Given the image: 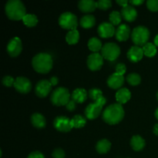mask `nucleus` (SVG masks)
Listing matches in <instances>:
<instances>
[{
    "label": "nucleus",
    "mask_w": 158,
    "mask_h": 158,
    "mask_svg": "<svg viewBox=\"0 0 158 158\" xmlns=\"http://www.w3.org/2000/svg\"><path fill=\"white\" fill-rule=\"evenodd\" d=\"M124 117V110L122 104L113 103L103 110L102 117L106 123L110 125L117 124L123 120Z\"/></svg>",
    "instance_id": "1"
},
{
    "label": "nucleus",
    "mask_w": 158,
    "mask_h": 158,
    "mask_svg": "<svg viewBox=\"0 0 158 158\" xmlns=\"http://www.w3.org/2000/svg\"><path fill=\"white\" fill-rule=\"evenodd\" d=\"M32 67L40 73H47L52 68L53 60L47 52H40L34 56L32 60Z\"/></svg>",
    "instance_id": "2"
},
{
    "label": "nucleus",
    "mask_w": 158,
    "mask_h": 158,
    "mask_svg": "<svg viewBox=\"0 0 158 158\" xmlns=\"http://www.w3.org/2000/svg\"><path fill=\"white\" fill-rule=\"evenodd\" d=\"M5 11L9 19L12 20L23 19L26 15L25 5L20 0H9L5 6Z\"/></svg>",
    "instance_id": "3"
},
{
    "label": "nucleus",
    "mask_w": 158,
    "mask_h": 158,
    "mask_svg": "<svg viewBox=\"0 0 158 158\" xmlns=\"http://www.w3.org/2000/svg\"><path fill=\"white\" fill-rule=\"evenodd\" d=\"M70 94L69 89L60 86L52 91L50 96V100L56 106H66L70 100Z\"/></svg>",
    "instance_id": "4"
},
{
    "label": "nucleus",
    "mask_w": 158,
    "mask_h": 158,
    "mask_svg": "<svg viewBox=\"0 0 158 158\" xmlns=\"http://www.w3.org/2000/svg\"><path fill=\"white\" fill-rule=\"evenodd\" d=\"M150 37V31L146 26H136L131 33V39L136 46H143L146 44Z\"/></svg>",
    "instance_id": "5"
},
{
    "label": "nucleus",
    "mask_w": 158,
    "mask_h": 158,
    "mask_svg": "<svg viewBox=\"0 0 158 158\" xmlns=\"http://www.w3.org/2000/svg\"><path fill=\"white\" fill-rule=\"evenodd\" d=\"M59 24L63 29H69V30L77 29L78 26V19L77 15L71 12H65L60 15Z\"/></svg>",
    "instance_id": "6"
},
{
    "label": "nucleus",
    "mask_w": 158,
    "mask_h": 158,
    "mask_svg": "<svg viewBox=\"0 0 158 158\" xmlns=\"http://www.w3.org/2000/svg\"><path fill=\"white\" fill-rule=\"evenodd\" d=\"M120 54V48L115 43H106L101 49V55L110 61H114Z\"/></svg>",
    "instance_id": "7"
},
{
    "label": "nucleus",
    "mask_w": 158,
    "mask_h": 158,
    "mask_svg": "<svg viewBox=\"0 0 158 158\" xmlns=\"http://www.w3.org/2000/svg\"><path fill=\"white\" fill-rule=\"evenodd\" d=\"M23 49L22 41L18 36H15L9 40L6 47L8 53L12 57H15L20 54Z\"/></svg>",
    "instance_id": "8"
},
{
    "label": "nucleus",
    "mask_w": 158,
    "mask_h": 158,
    "mask_svg": "<svg viewBox=\"0 0 158 158\" xmlns=\"http://www.w3.org/2000/svg\"><path fill=\"white\" fill-rule=\"evenodd\" d=\"M53 126L57 131L61 132H69L72 129L71 121L65 116H59L54 119Z\"/></svg>",
    "instance_id": "9"
},
{
    "label": "nucleus",
    "mask_w": 158,
    "mask_h": 158,
    "mask_svg": "<svg viewBox=\"0 0 158 158\" xmlns=\"http://www.w3.org/2000/svg\"><path fill=\"white\" fill-rule=\"evenodd\" d=\"M103 64V57L99 52H93L87 58V66L91 70H98Z\"/></svg>",
    "instance_id": "10"
},
{
    "label": "nucleus",
    "mask_w": 158,
    "mask_h": 158,
    "mask_svg": "<svg viewBox=\"0 0 158 158\" xmlns=\"http://www.w3.org/2000/svg\"><path fill=\"white\" fill-rule=\"evenodd\" d=\"M13 86L18 92L21 94H27L31 90L32 83L30 80L26 77H19L15 80Z\"/></svg>",
    "instance_id": "11"
},
{
    "label": "nucleus",
    "mask_w": 158,
    "mask_h": 158,
    "mask_svg": "<svg viewBox=\"0 0 158 158\" xmlns=\"http://www.w3.org/2000/svg\"><path fill=\"white\" fill-rule=\"evenodd\" d=\"M52 85L48 80H41L37 83L35 86V94L39 97H46L50 93Z\"/></svg>",
    "instance_id": "12"
},
{
    "label": "nucleus",
    "mask_w": 158,
    "mask_h": 158,
    "mask_svg": "<svg viewBox=\"0 0 158 158\" xmlns=\"http://www.w3.org/2000/svg\"><path fill=\"white\" fill-rule=\"evenodd\" d=\"M102 109H103V105H101L100 103H97V102L91 103L85 109V115H86V118H88L89 120H94L99 117Z\"/></svg>",
    "instance_id": "13"
},
{
    "label": "nucleus",
    "mask_w": 158,
    "mask_h": 158,
    "mask_svg": "<svg viewBox=\"0 0 158 158\" xmlns=\"http://www.w3.org/2000/svg\"><path fill=\"white\" fill-rule=\"evenodd\" d=\"M98 34L102 38H109L115 34L116 29L114 26L110 23L103 22L98 26Z\"/></svg>",
    "instance_id": "14"
},
{
    "label": "nucleus",
    "mask_w": 158,
    "mask_h": 158,
    "mask_svg": "<svg viewBox=\"0 0 158 158\" xmlns=\"http://www.w3.org/2000/svg\"><path fill=\"white\" fill-rule=\"evenodd\" d=\"M127 58L131 60L133 63H137V62L140 61L142 59L143 56V51L140 46H131V49L128 50L127 53Z\"/></svg>",
    "instance_id": "15"
},
{
    "label": "nucleus",
    "mask_w": 158,
    "mask_h": 158,
    "mask_svg": "<svg viewBox=\"0 0 158 158\" xmlns=\"http://www.w3.org/2000/svg\"><path fill=\"white\" fill-rule=\"evenodd\" d=\"M124 83V77L120 74L114 73L111 74L107 79V85L112 89H119Z\"/></svg>",
    "instance_id": "16"
},
{
    "label": "nucleus",
    "mask_w": 158,
    "mask_h": 158,
    "mask_svg": "<svg viewBox=\"0 0 158 158\" xmlns=\"http://www.w3.org/2000/svg\"><path fill=\"white\" fill-rule=\"evenodd\" d=\"M120 13H121L122 17L128 22L134 21L137 16V9L131 5H127L125 7L122 8Z\"/></svg>",
    "instance_id": "17"
},
{
    "label": "nucleus",
    "mask_w": 158,
    "mask_h": 158,
    "mask_svg": "<svg viewBox=\"0 0 158 158\" xmlns=\"http://www.w3.org/2000/svg\"><path fill=\"white\" fill-rule=\"evenodd\" d=\"M131 28L127 24H121L116 29L115 36L119 41H125L130 36Z\"/></svg>",
    "instance_id": "18"
},
{
    "label": "nucleus",
    "mask_w": 158,
    "mask_h": 158,
    "mask_svg": "<svg viewBox=\"0 0 158 158\" xmlns=\"http://www.w3.org/2000/svg\"><path fill=\"white\" fill-rule=\"evenodd\" d=\"M115 97L117 103H120V104H123L131 99V93L127 88H120L116 93Z\"/></svg>",
    "instance_id": "19"
},
{
    "label": "nucleus",
    "mask_w": 158,
    "mask_h": 158,
    "mask_svg": "<svg viewBox=\"0 0 158 158\" xmlns=\"http://www.w3.org/2000/svg\"><path fill=\"white\" fill-rule=\"evenodd\" d=\"M78 7L83 12H93L97 8V2L94 0H80L78 2Z\"/></svg>",
    "instance_id": "20"
},
{
    "label": "nucleus",
    "mask_w": 158,
    "mask_h": 158,
    "mask_svg": "<svg viewBox=\"0 0 158 158\" xmlns=\"http://www.w3.org/2000/svg\"><path fill=\"white\" fill-rule=\"evenodd\" d=\"M87 97V93L83 88H77L73 91L71 94V98L76 103H83L86 100Z\"/></svg>",
    "instance_id": "21"
},
{
    "label": "nucleus",
    "mask_w": 158,
    "mask_h": 158,
    "mask_svg": "<svg viewBox=\"0 0 158 158\" xmlns=\"http://www.w3.org/2000/svg\"><path fill=\"white\" fill-rule=\"evenodd\" d=\"M31 122L32 125L36 128H43L46 124V118L40 113H34L31 116Z\"/></svg>",
    "instance_id": "22"
},
{
    "label": "nucleus",
    "mask_w": 158,
    "mask_h": 158,
    "mask_svg": "<svg viewBox=\"0 0 158 158\" xmlns=\"http://www.w3.org/2000/svg\"><path fill=\"white\" fill-rule=\"evenodd\" d=\"M145 144H146V143H145L144 139L142 138V137H140V135L133 136L131 140V147L136 151L143 150L144 148Z\"/></svg>",
    "instance_id": "23"
},
{
    "label": "nucleus",
    "mask_w": 158,
    "mask_h": 158,
    "mask_svg": "<svg viewBox=\"0 0 158 158\" xmlns=\"http://www.w3.org/2000/svg\"><path fill=\"white\" fill-rule=\"evenodd\" d=\"M111 143L107 139H102L96 144V150L99 154H106L110 150Z\"/></svg>",
    "instance_id": "24"
},
{
    "label": "nucleus",
    "mask_w": 158,
    "mask_h": 158,
    "mask_svg": "<svg viewBox=\"0 0 158 158\" xmlns=\"http://www.w3.org/2000/svg\"><path fill=\"white\" fill-rule=\"evenodd\" d=\"M96 19L94 15L86 14L83 15L80 19V25L83 28H91L95 25Z\"/></svg>",
    "instance_id": "25"
},
{
    "label": "nucleus",
    "mask_w": 158,
    "mask_h": 158,
    "mask_svg": "<svg viewBox=\"0 0 158 158\" xmlns=\"http://www.w3.org/2000/svg\"><path fill=\"white\" fill-rule=\"evenodd\" d=\"M88 47L93 52H98L99 51L101 50L103 45L100 40H99L97 37H92L88 41Z\"/></svg>",
    "instance_id": "26"
},
{
    "label": "nucleus",
    "mask_w": 158,
    "mask_h": 158,
    "mask_svg": "<svg viewBox=\"0 0 158 158\" xmlns=\"http://www.w3.org/2000/svg\"><path fill=\"white\" fill-rule=\"evenodd\" d=\"M80 39V33L77 29L69 30L66 35V40L69 44L73 45L77 43Z\"/></svg>",
    "instance_id": "27"
},
{
    "label": "nucleus",
    "mask_w": 158,
    "mask_h": 158,
    "mask_svg": "<svg viewBox=\"0 0 158 158\" xmlns=\"http://www.w3.org/2000/svg\"><path fill=\"white\" fill-rule=\"evenodd\" d=\"M71 121V125H72V127L75 128H81L85 126V124L86 123V120L85 117H83L81 115H75L72 119L70 120Z\"/></svg>",
    "instance_id": "28"
},
{
    "label": "nucleus",
    "mask_w": 158,
    "mask_h": 158,
    "mask_svg": "<svg viewBox=\"0 0 158 158\" xmlns=\"http://www.w3.org/2000/svg\"><path fill=\"white\" fill-rule=\"evenodd\" d=\"M143 51V54L148 57H153L157 53V47L152 43H147L142 47Z\"/></svg>",
    "instance_id": "29"
},
{
    "label": "nucleus",
    "mask_w": 158,
    "mask_h": 158,
    "mask_svg": "<svg viewBox=\"0 0 158 158\" xmlns=\"http://www.w3.org/2000/svg\"><path fill=\"white\" fill-rule=\"evenodd\" d=\"M23 23L28 27L35 26L38 23V18L35 14H26L23 19Z\"/></svg>",
    "instance_id": "30"
},
{
    "label": "nucleus",
    "mask_w": 158,
    "mask_h": 158,
    "mask_svg": "<svg viewBox=\"0 0 158 158\" xmlns=\"http://www.w3.org/2000/svg\"><path fill=\"white\" fill-rule=\"evenodd\" d=\"M127 80L131 86H137V85L140 84L141 82V77L137 73H131L127 75Z\"/></svg>",
    "instance_id": "31"
},
{
    "label": "nucleus",
    "mask_w": 158,
    "mask_h": 158,
    "mask_svg": "<svg viewBox=\"0 0 158 158\" xmlns=\"http://www.w3.org/2000/svg\"><path fill=\"white\" fill-rule=\"evenodd\" d=\"M122 19V15L120 12L118 11H113L110 14V23H112L114 26H117L120 23Z\"/></svg>",
    "instance_id": "32"
},
{
    "label": "nucleus",
    "mask_w": 158,
    "mask_h": 158,
    "mask_svg": "<svg viewBox=\"0 0 158 158\" xmlns=\"http://www.w3.org/2000/svg\"><path fill=\"white\" fill-rule=\"evenodd\" d=\"M89 96L92 100H94V102H97V100H99L101 97H103V92H102L101 89H97V88L89 89Z\"/></svg>",
    "instance_id": "33"
},
{
    "label": "nucleus",
    "mask_w": 158,
    "mask_h": 158,
    "mask_svg": "<svg viewBox=\"0 0 158 158\" xmlns=\"http://www.w3.org/2000/svg\"><path fill=\"white\" fill-rule=\"evenodd\" d=\"M111 5H112V2L110 0H99V1L97 2V7L103 9V10L109 9Z\"/></svg>",
    "instance_id": "34"
},
{
    "label": "nucleus",
    "mask_w": 158,
    "mask_h": 158,
    "mask_svg": "<svg viewBox=\"0 0 158 158\" xmlns=\"http://www.w3.org/2000/svg\"><path fill=\"white\" fill-rule=\"evenodd\" d=\"M2 82L3 85L7 87H10L12 85H14V83H15V80L11 76H5L4 77L2 80Z\"/></svg>",
    "instance_id": "35"
},
{
    "label": "nucleus",
    "mask_w": 158,
    "mask_h": 158,
    "mask_svg": "<svg viewBox=\"0 0 158 158\" xmlns=\"http://www.w3.org/2000/svg\"><path fill=\"white\" fill-rule=\"evenodd\" d=\"M147 6L153 12L158 11V0H148L147 2Z\"/></svg>",
    "instance_id": "36"
},
{
    "label": "nucleus",
    "mask_w": 158,
    "mask_h": 158,
    "mask_svg": "<svg viewBox=\"0 0 158 158\" xmlns=\"http://www.w3.org/2000/svg\"><path fill=\"white\" fill-rule=\"evenodd\" d=\"M52 156L53 158H64L65 152L62 148H56L52 151Z\"/></svg>",
    "instance_id": "37"
},
{
    "label": "nucleus",
    "mask_w": 158,
    "mask_h": 158,
    "mask_svg": "<svg viewBox=\"0 0 158 158\" xmlns=\"http://www.w3.org/2000/svg\"><path fill=\"white\" fill-rule=\"evenodd\" d=\"M126 65L123 64V63H118V64L116 66V73H117L123 76V74L126 73Z\"/></svg>",
    "instance_id": "38"
},
{
    "label": "nucleus",
    "mask_w": 158,
    "mask_h": 158,
    "mask_svg": "<svg viewBox=\"0 0 158 158\" xmlns=\"http://www.w3.org/2000/svg\"><path fill=\"white\" fill-rule=\"evenodd\" d=\"M66 108L69 111H73L77 108V103L73 100H70L66 105Z\"/></svg>",
    "instance_id": "39"
},
{
    "label": "nucleus",
    "mask_w": 158,
    "mask_h": 158,
    "mask_svg": "<svg viewBox=\"0 0 158 158\" xmlns=\"http://www.w3.org/2000/svg\"><path fill=\"white\" fill-rule=\"evenodd\" d=\"M27 158H45V157L40 151H33L28 155Z\"/></svg>",
    "instance_id": "40"
},
{
    "label": "nucleus",
    "mask_w": 158,
    "mask_h": 158,
    "mask_svg": "<svg viewBox=\"0 0 158 158\" xmlns=\"http://www.w3.org/2000/svg\"><path fill=\"white\" fill-rule=\"evenodd\" d=\"M117 4H119L120 6H123V7H125V6H127L128 5V3H129V2L127 1V0H117Z\"/></svg>",
    "instance_id": "41"
},
{
    "label": "nucleus",
    "mask_w": 158,
    "mask_h": 158,
    "mask_svg": "<svg viewBox=\"0 0 158 158\" xmlns=\"http://www.w3.org/2000/svg\"><path fill=\"white\" fill-rule=\"evenodd\" d=\"M49 81H50L51 84H52V86H56V85L58 83L59 80H58V78H57L56 77H55V76H54V77H51L50 80H49Z\"/></svg>",
    "instance_id": "42"
},
{
    "label": "nucleus",
    "mask_w": 158,
    "mask_h": 158,
    "mask_svg": "<svg viewBox=\"0 0 158 158\" xmlns=\"http://www.w3.org/2000/svg\"><path fill=\"white\" fill-rule=\"evenodd\" d=\"M129 2L130 4L134 5V6H138V5L142 4L143 2V0H131Z\"/></svg>",
    "instance_id": "43"
},
{
    "label": "nucleus",
    "mask_w": 158,
    "mask_h": 158,
    "mask_svg": "<svg viewBox=\"0 0 158 158\" xmlns=\"http://www.w3.org/2000/svg\"><path fill=\"white\" fill-rule=\"evenodd\" d=\"M153 132L154 133V134L158 136V123H156V124L154 125V128H153Z\"/></svg>",
    "instance_id": "44"
},
{
    "label": "nucleus",
    "mask_w": 158,
    "mask_h": 158,
    "mask_svg": "<svg viewBox=\"0 0 158 158\" xmlns=\"http://www.w3.org/2000/svg\"><path fill=\"white\" fill-rule=\"evenodd\" d=\"M154 44H155V46H158V34L154 38Z\"/></svg>",
    "instance_id": "45"
},
{
    "label": "nucleus",
    "mask_w": 158,
    "mask_h": 158,
    "mask_svg": "<svg viewBox=\"0 0 158 158\" xmlns=\"http://www.w3.org/2000/svg\"><path fill=\"white\" fill-rule=\"evenodd\" d=\"M155 117L158 120V107L157 108V110H156L155 111Z\"/></svg>",
    "instance_id": "46"
},
{
    "label": "nucleus",
    "mask_w": 158,
    "mask_h": 158,
    "mask_svg": "<svg viewBox=\"0 0 158 158\" xmlns=\"http://www.w3.org/2000/svg\"><path fill=\"white\" fill-rule=\"evenodd\" d=\"M157 100H158V91H157Z\"/></svg>",
    "instance_id": "47"
},
{
    "label": "nucleus",
    "mask_w": 158,
    "mask_h": 158,
    "mask_svg": "<svg viewBox=\"0 0 158 158\" xmlns=\"http://www.w3.org/2000/svg\"><path fill=\"white\" fill-rule=\"evenodd\" d=\"M127 158H131V157H127Z\"/></svg>",
    "instance_id": "48"
}]
</instances>
